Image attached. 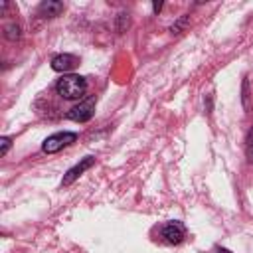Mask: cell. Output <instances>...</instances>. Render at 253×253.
I'll list each match as a JSON object with an SVG mask.
<instances>
[{"mask_svg": "<svg viewBox=\"0 0 253 253\" xmlns=\"http://www.w3.org/2000/svg\"><path fill=\"white\" fill-rule=\"evenodd\" d=\"M55 91L67 101H79L87 91V81L77 73H67L57 79Z\"/></svg>", "mask_w": 253, "mask_h": 253, "instance_id": "obj_1", "label": "cell"}, {"mask_svg": "<svg viewBox=\"0 0 253 253\" xmlns=\"http://www.w3.org/2000/svg\"><path fill=\"white\" fill-rule=\"evenodd\" d=\"M77 140V134L75 132H69V130H63V132H53L49 134L43 142H42V150L47 152V154H53V152H59L61 148L69 146L71 142Z\"/></svg>", "mask_w": 253, "mask_h": 253, "instance_id": "obj_2", "label": "cell"}, {"mask_svg": "<svg viewBox=\"0 0 253 253\" xmlns=\"http://www.w3.org/2000/svg\"><path fill=\"white\" fill-rule=\"evenodd\" d=\"M93 113H95V97H87L85 101H79V105L69 109L65 117L69 121H75V123H85L93 117Z\"/></svg>", "mask_w": 253, "mask_h": 253, "instance_id": "obj_3", "label": "cell"}, {"mask_svg": "<svg viewBox=\"0 0 253 253\" xmlns=\"http://www.w3.org/2000/svg\"><path fill=\"white\" fill-rule=\"evenodd\" d=\"M93 164H95V158H93V156H85L81 162H77L75 166H71V168H69V170L63 174V180H61V184H63V186H69V184H73V182H75V180H77V178H79V176H81L85 170H89Z\"/></svg>", "mask_w": 253, "mask_h": 253, "instance_id": "obj_4", "label": "cell"}, {"mask_svg": "<svg viewBox=\"0 0 253 253\" xmlns=\"http://www.w3.org/2000/svg\"><path fill=\"white\" fill-rule=\"evenodd\" d=\"M162 237L170 245H178L184 239V225L180 221H168L162 227Z\"/></svg>", "mask_w": 253, "mask_h": 253, "instance_id": "obj_5", "label": "cell"}, {"mask_svg": "<svg viewBox=\"0 0 253 253\" xmlns=\"http://www.w3.org/2000/svg\"><path fill=\"white\" fill-rule=\"evenodd\" d=\"M75 65H77V57L71 55V53H57V55L51 59V69H53V71H59V73L71 71Z\"/></svg>", "mask_w": 253, "mask_h": 253, "instance_id": "obj_6", "label": "cell"}, {"mask_svg": "<svg viewBox=\"0 0 253 253\" xmlns=\"http://www.w3.org/2000/svg\"><path fill=\"white\" fill-rule=\"evenodd\" d=\"M61 12H63V2H57V0H43L38 6V14L42 18H55Z\"/></svg>", "mask_w": 253, "mask_h": 253, "instance_id": "obj_7", "label": "cell"}, {"mask_svg": "<svg viewBox=\"0 0 253 253\" xmlns=\"http://www.w3.org/2000/svg\"><path fill=\"white\" fill-rule=\"evenodd\" d=\"M4 38L10 40V42H16L20 38V26L18 24H8L4 28Z\"/></svg>", "mask_w": 253, "mask_h": 253, "instance_id": "obj_8", "label": "cell"}, {"mask_svg": "<svg viewBox=\"0 0 253 253\" xmlns=\"http://www.w3.org/2000/svg\"><path fill=\"white\" fill-rule=\"evenodd\" d=\"M245 156H247V160L253 164V126L249 128V132H247V136H245Z\"/></svg>", "mask_w": 253, "mask_h": 253, "instance_id": "obj_9", "label": "cell"}, {"mask_svg": "<svg viewBox=\"0 0 253 253\" xmlns=\"http://www.w3.org/2000/svg\"><path fill=\"white\" fill-rule=\"evenodd\" d=\"M186 24H188V16H182V18H180L176 24H172L170 32H172V34H180V32L186 28Z\"/></svg>", "mask_w": 253, "mask_h": 253, "instance_id": "obj_10", "label": "cell"}, {"mask_svg": "<svg viewBox=\"0 0 253 253\" xmlns=\"http://www.w3.org/2000/svg\"><path fill=\"white\" fill-rule=\"evenodd\" d=\"M243 107H245V111H249V107H251V103H249V81L247 79H243Z\"/></svg>", "mask_w": 253, "mask_h": 253, "instance_id": "obj_11", "label": "cell"}, {"mask_svg": "<svg viewBox=\"0 0 253 253\" xmlns=\"http://www.w3.org/2000/svg\"><path fill=\"white\" fill-rule=\"evenodd\" d=\"M10 144H12V140H10L8 136H2V138H0V156H4V154L10 150Z\"/></svg>", "mask_w": 253, "mask_h": 253, "instance_id": "obj_12", "label": "cell"}, {"mask_svg": "<svg viewBox=\"0 0 253 253\" xmlns=\"http://www.w3.org/2000/svg\"><path fill=\"white\" fill-rule=\"evenodd\" d=\"M160 8H162V2H154V4H152V10H154V12H160Z\"/></svg>", "mask_w": 253, "mask_h": 253, "instance_id": "obj_13", "label": "cell"}, {"mask_svg": "<svg viewBox=\"0 0 253 253\" xmlns=\"http://www.w3.org/2000/svg\"><path fill=\"white\" fill-rule=\"evenodd\" d=\"M217 253H231L229 249H225V247H217Z\"/></svg>", "mask_w": 253, "mask_h": 253, "instance_id": "obj_14", "label": "cell"}]
</instances>
